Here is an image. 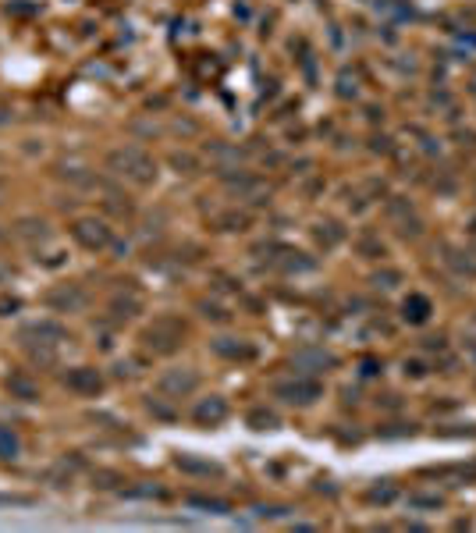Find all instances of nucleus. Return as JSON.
Masks as SVG:
<instances>
[{
  "mask_svg": "<svg viewBox=\"0 0 476 533\" xmlns=\"http://www.w3.org/2000/svg\"><path fill=\"white\" fill-rule=\"evenodd\" d=\"M71 235H75V242H78L82 249H89V253H96V249H107L110 238H114V231H110L103 221H96V217H78L75 228H71Z\"/></svg>",
  "mask_w": 476,
  "mask_h": 533,
  "instance_id": "1",
  "label": "nucleus"
},
{
  "mask_svg": "<svg viewBox=\"0 0 476 533\" xmlns=\"http://www.w3.org/2000/svg\"><path fill=\"white\" fill-rule=\"evenodd\" d=\"M107 164L117 167L121 174H128V178H135V181H150V161H146L139 149H114L107 156Z\"/></svg>",
  "mask_w": 476,
  "mask_h": 533,
  "instance_id": "2",
  "label": "nucleus"
},
{
  "mask_svg": "<svg viewBox=\"0 0 476 533\" xmlns=\"http://www.w3.org/2000/svg\"><path fill=\"white\" fill-rule=\"evenodd\" d=\"M43 302H46L53 313H75V309L85 306V292H82L78 285H57V288H50V292L43 295Z\"/></svg>",
  "mask_w": 476,
  "mask_h": 533,
  "instance_id": "3",
  "label": "nucleus"
},
{
  "mask_svg": "<svg viewBox=\"0 0 476 533\" xmlns=\"http://www.w3.org/2000/svg\"><path fill=\"white\" fill-rule=\"evenodd\" d=\"M65 384H68V391H75V395H85V398H93V395H100L103 391V377L93 370V366H75L68 377H65Z\"/></svg>",
  "mask_w": 476,
  "mask_h": 533,
  "instance_id": "4",
  "label": "nucleus"
},
{
  "mask_svg": "<svg viewBox=\"0 0 476 533\" xmlns=\"http://www.w3.org/2000/svg\"><path fill=\"white\" fill-rule=\"evenodd\" d=\"M22 338L28 341V338H36L40 345H61L65 338H68V331L57 324V320H50V317H43V320H33V324H25L22 327Z\"/></svg>",
  "mask_w": 476,
  "mask_h": 533,
  "instance_id": "5",
  "label": "nucleus"
},
{
  "mask_svg": "<svg viewBox=\"0 0 476 533\" xmlns=\"http://www.w3.org/2000/svg\"><path fill=\"white\" fill-rule=\"evenodd\" d=\"M15 235L25 238V242H43V238H50V228H46V221H40V217H22V221L15 224Z\"/></svg>",
  "mask_w": 476,
  "mask_h": 533,
  "instance_id": "6",
  "label": "nucleus"
},
{
  "mask_svg": "<svg viewBox=\"0 0 476 533\" xmlns=\"http://www.w3.org/2000/svg\"><path fill=\"white\" fill-rule=\"evenodd\" d=\"M8 391L18 395V398H25V402H36V398H40L36 381H28L25 373H11V377H8Z\"/></svg>",
  "mask_w": 476,
  "mask_h": 533,
  "instance_id": "7",
  "label": "nucleus"
},
{
  "mask_svg": "<svg viewBox=\"0 0 476 533\" xmlns=\"http://www.w3.org/2000/svg\"><path fill=\"white\" fill-rule=\"evenodd\" d=\"M316 391H320V388L309 384V381H291V384H281V388H278V395H288V402H313Z\"/></svg>",
  "mask_w": 476,
  "mask_h": 533,
  "instance_id": "8",
  "label": "nucleus"
},
{
  "mask_svg": "<svg viewBox=\"0 0 476 533\" xmlns=\"http://www.w3.org/2000/svg\"><path fill=\"white\" fill-rule=\"evenodd\" d=\"M160 388H164V391H178V395H182V391H192V388H196V373H167V377L160 381Z\"/></svg>",
  "mask_w": 476,
  "mask_h": 533,
  "instance_id": "9",
  "label": "nucleus"
},
{
  "mask_svg": "<svg viewBox=\"0 0 476 533\" xmlns=\"http://www.w3.org/2000/svg\"><path fill=\"white\" fill-rule=\"evenodd\" d=\"M228 416V405L221 402V398H210V402H203L199 409H196V420H210V423H217V420H224Z\"/></svg>",
  "mask_w": 476,
  "mask_h": 533,
  "instance_id": "10",
  "label": "nucleus"
},
{
  "mask_svg": "<svg viewBox=\"0 0 476 533\" xmlns=\"http://www.w3.org/2000/svg\"><path fill=\"white\" fill-rule=\"evenodd\" d=\"M18 448H22V445H18V437H15L8 427H0V459H15Z\"/></svg>",
  "mask_w": 476,
  "mask_h": 533,
  "instance_id": "11",
  "label": "nucleus"
},
{
  "mask_svg": "<svg viewBox=\"0 0 476 533\" xmlns=\"http://www.w3.org/2000/svg\"><path fill=\"white\" fill-rule=\"evenodd\" d=\"M40 263L50 267V270H57V267H65V263H68V253H65V249H50L46 260H40Z\"/></svg>",
  "mask_w": 476,
  "mask_h": 533,
  "instance_id": "12",
  "label": "nucleus"
},
{
  "mask_svg": "<svg viewBox=\"0 0 476 533\" xmlns=\"http://www.w3.org/2000/svg\"><path fill=\"white\" fill-rule=\"evenodd\" d=\"M18 306H22V302H18L15 295H11V299L4 295V299H0V317H8V313H18Z\"/></svg>",
  "mask_w": 476,
  "mask_h": 533,
  "instance_id": "13",
  "label": "nucleus"
},
{
  "mask_svg": "<svg viewBox=\"0 0 476 533\" xmlns=\"http://www.w3.org/2000/svg\"><path fill=\"white\" fill-rule=\"evenodd\" d=\"M0 277H8V267H0Z\"/></svg>",
  "mask_w": 476,
  "mask_h": 533,
  "instance_id": "14",
  "label": "nucleus"
}]
</instances>
